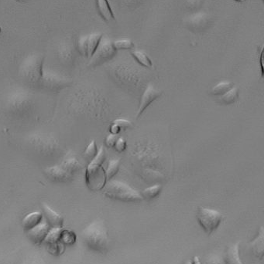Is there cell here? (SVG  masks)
<instances>
[{
  "instance_id": "cell-2",
  "label": "cell",
  "mask_w": 264,
  "mask_h": 264,
  "mask_svg": "<svg viewBox=\"0 0 264 264\" xmlns=\"http://www.w3.org/2000/svg\"><path fill=\"white\" fill-rule=\"evenodd\" d=\"M105 160V150L104 147H101L97 155L86 168V185L93 191L102 190L107 183L105 170L102 167Z\"/></svg>"
},
{
  "instance_id": "cell-17",
  "label": "cell",
  "mask_w": 264,
  "mask_h": 264,
  "mask_svg": "<svg viewBox=\"0 0 264 264\" xmlns=\"http://www.w3.org/2000/svg\"><path fill=\"white\" fill-rule=\"evenodd\" d=\"M97 8L100 16L106 22L115 20L113 12L108 0H96Z\"/></svg>"
},
{
  "instance_id": "cell-39",
  "label": "cell",
  "mask_w": 264,
  "mask_h": 264,
  "mask_svg": "<svg viewBox=\"0 0 264 264\" xmlns=\"http://www.w3.org/2000/svg\"><path fill=\"white\" fill-rule=\"evenodd\" d=\"M19 2H26V1H28V0H18Z\"/></svg>"
},
{
  "instance_id": "cell-1",
  "label": "cell",
  "mask_w": 264,
  "mask_h": 264,
  "mask_svg": "<svg viewBox=\"0 0 264 264\" xmlns=\"http://www.w3.org/2000/svg\"><path fill=\"white\" fill-rule=\"evenodd\" d=\"M82 237L86 246L94 251L104 253L109 248V233L102 219H96L86 226L82 232Z\"/></svg>"
},
{
  "instance_id": "cell-9",
  "label": "cell",
  "mask_w": 264,
  "mask_h": 264,
  "mask_svg": "<svg viewBox=\"0 0 264 264\" xmlns=\"http://www.w3.org/2000/svg\"><path fill=\"white\" fill-rule=\"evenodd\" d=\"M211 21L209 15L206 12H199L193 14L186 19L185 23L189 30L194 32H201L208 26Z\"/></svg>"
},
{
  "instance_id": "cell-21",
  "label": "cell",
  "mask_w": 264,
  "mask_h": 264,
  "mask_svg": "<svg viewBox=\"0 0 264 264\" xmlns=\"http://www.w3.org/2000/svg\"><path fill=\"white\" fill-rule=\"evenodd\" d=\"M76 239H77V236L73 231L70 229L62 228L61 236H60V243H62L65 246L73 245L76 243Z\"/></svg>"
},
{
  "instance_id": "cell-26",
  "label": "cell",
  "mask_w": 264,
  "mask_h": 264,
  "mask_svg": "<svg viewBox=\"0 0 264 264\" xmlns=\"http://www.w3.org/2000/svg\"><path fill=\"white\" fill-rule=\"evenodd\" d=\"M113 47L116 51L119 50H132L134 48V44L130 39H119L112 41Z\"/></svg>"
},
{
  "instance_id": "cell-6",
  "label": "cell",
  "mask_w": 264,
  "mask_h": 264,
  "mask_svg": "<svg viewBox=\"0 0 264 264\" xmlns=\"http://www.w3.org/2000/svg\"><path fill=\"white\" fill-rule=\"evenodd\" d=\"M116 50L113 47L112 41L107 37H102L96 51L90 59L89 65L92 66H98L112 59L116 54Z\"/></svg>"
},
{
  "instance_id": "cell-30",
  "label": "cell",
  "mask_w": 264,
  "mask_h": 264,
  "mask_svg": "<svg viewBox=\"0 0 264 264\" xmlns=\"http://www.w3.org/2000/svg\"><path fill=\"white\" fill-rule=\"evenodd\" d=\"M118 138L119 137H118V135H116V134H109V135L107 136L106 139H105V145L109 148H114Z\"/></svg>"
},
{
  "instance_id": "cell-38",
  "label": "cell",
  "mask_w": 264,
  "mask_h": 264,
  "mask_svg": "<svg viewBox=\"0 0 264 264\" xmlns=\"http://www.w3.org/2000/svg\"><path fill=\"white\" fill-rule=\"evenodd\" d=\"M235 1H236V2H245L246 0H235Z\"/></svg>"
},
{
  "instance_id": "cell-36",
  "label": "cell",
  "mask_w": 264,
  "mask_h": 264,
  "mask_svg": "<svg viewBox=\"0 0 264 264\" xmlns=\"http://www.w3.org/2000/svg\"><path fill=\"white\" fill-rule=\"evenodd\" d=\"M199 0H196V3H198ZM190 3L193 4V5H195V0H190Z\"/></svg>"
},
{
  "instance_id": "cell-4",
  "label": "cell",
  "mask_w": 264,
  "mask_h": 264,
  "mask_svg": "<svg viewBox=\"0 0 264 264\" xmlns=\"http://www.w3.org/2000/svg\"><path fill=\"white\" fill-rule=\"evenodd\" d=\"M44 59L40 56H32L25 61L21 68V75L30 84L41 83L44 70Z\"/></svg>"
},
{
  "instance_id": "cell-19",
  "label": "cell",
  "mask_w": 264,
  "mask_h": 264,
  "mask_svg": "<svg viewBox=\"0 0 264 264\" xmlns=\"http://www.w3.org/2000/svg\"><path fill=\"white\" fill-rule=\"evenodd\" d=\"M240 91L237 87H232L230 90H228L227 92L225 93L220 96L218 101L223 104H232L236 102L239 98Z\"/></svg>"
},
{
  "instance_id": "cell-5",
  "label": "cell",
  "mask_w": 264,
  "mask_h": 264,
  "mask_svg": "<svg viewBox=\"0 0 264 264\" xmlns=\"http://www.w3.org/2000/svg\"><path fill=\"white\" fill-rule=\"evenodd\" d=\"M197 219L205 233L211 235L220 226L223 216L219 211L199 207L197 212Z\"/></svg>"
},
{
  "instance_id": "cell-7",
  "label": "cell",
  "mask_w": 264,
  "mask_h": 264,
  "mask_svg": "<svg viewBox=\"0 0 264 264\" xmlns=\"http://www.w3.org/2000/svg\"><path fill=\"white\" fill-rule=\"evenodd\" d=\"M103 35L100 33H93L81 37L78 40L77 47L79 53L83 57L91 58L96 51Z\"/></svg>"
},
{
  "instance_id": "cell-12",
  "label": "cell",
  "mask_w": 264,
  "mask_h": 264,
  "mask_svg": "<svg viewBox=\"0 0 264 264\" xmlns=\"http://www.w3.org/2000/svg\"><path fill=\"white\" fill-rule=\"evenodd\" d=\"M44 172H45L46 176L51 180L58 182V183L69 182L72 178V174L65 170L61 165L47 168Z\"/></svg>"
},
{
  "instance_id": "cell-15",
  "label": "cell",
  "mask_w": 264,
  "mask_h": 264,
  "mask_svg": "<svg viewBox=\"0 0 264 264\" xmlns=\"http://www.w3.org/2000/svg\"><path fill=\"white\" fill-rule=\"evenodd\" d=\"M224 261L226 264H243L240 259V243H236L228 247Z\"/></svg>"
},
{
  "instance_id": "cell-34",
  "label": "cell",
  "mask_w": 264,
  "mask_h": 264,
  "mask_svg": "<svg viewBox=\"0 0 264 264\" xmlns=\"http://www.w3.org/2000/svg\"><path fill=\"white\" fill-rule=\"evenodd\" d=\"M264 47H262L261 51V57H260V62H261V76H264Z\"/></svg>"
},
{
  "instance_id": "cell-3",
  "label": "cell",
  "mask_w": 264,
  "mask_h": 264,
  "mask_svg": "<svg viewBox=\"0 0 264 264\" xmlns=\"http://www.w3.org/2000/svg\"><path fill=\"white\" fill-rule=\"evenodd\" d=\"M102 190L111 199L123 202H140L144 200L140 193L122 181L111 179L105 183Z\"/></svg>"
},
{
  "instance_id": "cell-24",
  "label": "cell",
  "mask_w": 264,
  "mask_h": 264,
  "mask_svg": "<svg viewBox=\"0 0 264 264\" xmlns=\"http://www.w3.org/2000/svg\"><path fill=\"white\" fill-rule=\"evenodd\" d=\"M119 167H120V160L113 159L109 162L107 169H105V175H106L107 182L112 179L114 176H116L119 172Z\"/></svg>"
},
{
  "instance_id": "cell-10",
  "label": "cell",
  "mask_w": 264,
  "mask_h": 264,
  "mask_svg": "<svg viewBox=\"0 0 264 264\" xmlns=\"http://www.w3.org/2000/svg\"><path fill=\"white\" fill-rule=\"evenodd\" d=\"M50 229L51 227L47 222H40L38 226L26 232V235L33 244L39 246L44 243Z\"/></svg>"
},
{
  "instance_id": "cell-18",
  "label": "cell",
  "mask_w": 264,
  "mask_h": 264,
  "mask_svg": "<svg viewBox=\"0 0 264 264\" xmlns=\"http://www.w3.org/2000/svg\"><path fill=\"white\" fill-rule=\"evenodd\" d=\"M132 56L135 58V60L140 64L141 66L144 67L151 69L153 67V63L151 58H149L146 53L144 51H139V50H133L131 51Z\"/></svg>"
},
{
  "instance_id": "cell-14",
  "label": "cell",
  "mask_w": 264,
  "mask_h": 264,
  "mask_svg": "<svg viewBox=\"0 0 264 264\" xmlns=\"http://www.w3.org/2000/svg\"><path fill=\"white\" fill-rule=\"evenodd\" d=\"M136 69L130 68V66H120L116 68V76L119 80H123L124 83L128 84V83H131V82L135 81V83H138V80H140V75L138 72L135 71Z\"/></svg>"
},
{
  "instance_id": "cell-16",
  "label": "cell",
  "mask_w": 264,
  "mask_h": 264,
  "mask_svg": "<svg viewBox=\"0 0 264 264\" xmlns=\"http://www.w3.org/2000/svg\"><path fill=\"white\" fill-rule=\"evenodd\" d=\"M43 218H44V215L40 212H31L25 216L22 222L23 229L27 232L33 228L36 227L40 224V222H42Z\"/></svg>"
},
{
  "instance_id": "cell-37",
  "label": "cell",
  "mask_w": 264,
  "mask_h": 264,
  "mask_svg": "<svg viewBox=\"0 0 264 264\" xmlns=\"http://www.w3.org/2000/svg\"><path fill=\"white\" fill-rule=\"evenodd\" d=\"M185 264H192V261H191V260H188V261L185 263Z\"/></svg>"
},
{
  "instance_id": "cell-32",
  "label": "cell",
  "mask_w": 264,
  "mask_h": 264,
  "mask_svg": "<svg viewBox=\"0 0 264 264\" xmlns=\"http://www.w3.org/2000/svg\"><path fill=\"white\" fill-rule=\"evenodd\" d=\"M109 131H110V134H116V135H118L122 130H121L120 128H119L117 125L112 123Z\"/></svg>"
},
{
  "instance_id": "cell-13",
  "label": "cell",
  "mask_w": 264,
  "mask_h": 264,
  "mask_svg": "<svg viewBox=\"0 0 264 264\" xmlns=\"http://www.w3.org/2000/svg\"><path fill=\"white\" fill-rule=\"evenodd\" d=\"M43 215L46 219V222L49 225L51 228H62L64 224V219L62 215L58 212L53 210L51 207L43 204Z\"/></svg>"
},
{
  "instance_id": "cell-28",
  "label": "cell",
  "mask_w": 264,
  "mask_h": 264,
  "mask_svg": "<svg viewBox=\"0 0 264 264\" xmlns=\"http://www.w3.org/2000/svg\"><path fill=\"white\" fill-rule=\"evenodd\" d=\"M98 151V148H97L96 142H95V141L93 140V141H91V143L88 145V147L86 148V150H85V158H86V159L91 160H91H92L93 158L95 157V155H97Z\"/></svg>"
},
{
  "instance_id": "cell-22",
  "label": "cell",
  "mask_w": 264,
  "mask_h": 264,
  "mask_svg": "<svg viewBox=\"0 0 264 264\" xmlns=\"http://www.w3.org/2000/svg\"><path fill=\"white\" fill-rule=\"evenodd\" d=\"M162 190V186L160 184L154 185L150 187L146 188L145 190L140 193L144 199L151 200L158 197Z\"/></svg>"
},
{
  "instance_id": "cell-35",
  "label": "cell",
  "mask_w": 264,
  "mask_h": 264,
  "mask_svg": "<svg viewBox=\"0 0 264 264\" xmlns=\"http://www.w3.org/2000/svg\"><path fill=\"white\" fill-rule=\"evenodd\" d=\"M191 261H192V264H201L199 257H198V256H194L193 257V260H191Z\"/></svg>"
},
{
  "instance_id": "cell-8",
  "label": "cell",
  "mask_w": 264,
  "mask_h": 264,
  "mask_svg": "<svg viewBox=\"0 0 264 264\" xmlns=\"http://www.w3.org/2000/svg\"><path fill=\"white\" fill-rule=\"evenodd\" d=\"M162 90H158L154 88L151 84H149L141 95L140 104H139L138 110L136 114V119L140 118L144 111L148 108L154 101L159 98L162 95Z\"/></svg>"
},
{
  "instance_id": "cell-25",
  "label": "cell",
  "mask_w": 264,
  "mask_h": 264,
  "mask_svg": "<svg viewBox=\"0 0 264 264\" xmlns=\"http://www.w3.org/2000/svg\"><path fill=\"white\" fill-rule=\"evenodd\" d=\"M62 230V228H51L44 240V244L47 245V244L60 242V236H61Z\"/></svg>"
},
{
  "instance_id": "cell-27",
  "label": "cell",
  "mask_w": 264,
  "mask_h": 264,
  "mask_svg": "<svg viewBox=\"0 0 264 264\" xmlns=\"http://www.w3.org/2000/svg\"><path fill=\"white\" fill-rule=\"evenodd\" d=\"M46 246H47V251L52 255L59 256L63 254L65 251V245L60 242L47 244Z\"/></svg>"
},
{
  "instance_id": "cell-11",
  "label": "cell",
  "mask_w": 264,
  "mask_h": 264,
  "mask_svg": "<svg viewBox=\"0 0 264 264\" xmlns=\"http://www.w3.org/2000/svg\"><path fill=\"white\" fill-rule=\"evenodd\" d=\"M249 250L257 259L262 260L264 256V229L260 227L255 238L248 244Z\"/></svg>"
},
{
  "instance_id": "cell-23",
  "label": "cell",
  "mask_w": 264,
  "mask_h": 264,
  "mask_svg": "<svg viewBox=\"0 0 264 264\" xmlns=\"http://www.w3.org/2000/svg\"><path fill=\"white\" fill-rule=\"evenodd\" d=\"M61 165L63 167L65 170L68 171L72 175L79 171L81 167L79 161L76 158H73V157L65 158L62 163L61 164Z\"/></svg>"
},
{
  "instance_id": "cell-40",
  "label": "cell",
  "mask_w": 264,
  "mask_h": 264,
  "mask_svg": "<svg viewBox=\"0 0 264 264\" xmlns=\"http://www.w3.org/2000/svg\"><path fill=\"white\" fill-rule=\"evenodd\" d=\"M0 33H1V27H0Z\"/></svg>"
},
{
  "instance_id": "cell-33",
  "label": "cell",
  "mask_w": 264,
  "mask_h": 264,
  "mask_svg": "<svg viewBox=\"0 0 264 264\" xmlns=\"http://www.w3.org/2000/svg\"><path fill=\"white\" fill-rule=\"evenodd\" d=\"M206 264H222V263L218 257H212L207 260Z\"/></svg>"
},
{
  "instance_id": "cell-29",
  "label": "cell",
  "mask_w": 264,
  "mask_h": 264,
  "mask_svg": "<svg viewBox=\"0 0 264 264\" xmlns=\"http://www.w3.org/2000/svg\"><path fill=\"white\" fill-rule=\"evenodd\" d=\"M112 123L117 125L122 131L129 129V128H131L132 125H133V124H132V122L130 120L124 119V118H119V119L114 120Z\"/></svg>"
},
{
  "instance_id": "cell-31",
  "label": "cell",
  "mask_w": 264,
  "mask_h": 264,
  "mask_svg": "<svg viewBox=\"0 0 264 264\" xmlns=\"http://www.w3.org/2000/svg\"><path fill=\"white\" fill-rule=\"evenodd\" d=\"M126 146H127V144H126V141H125V139H123V137H119L114 148H116L118 152H123L126 149Z\"/></svg>"
},
{
  "instance_id": "cell-20",
  "label": "cell",
  "mask_w": 264,
  "mask_h": 264,
  "mask_svg": "<svg viewBox=\"0 0 264 264\" xmlns=\"http://www.w3.org/2000/svg\"><path fill=\"white\" fill-rule=\"evenodd\" d=\"M233 87L234 84L232 82L227 80L221 81L211 89L210 94L213 96H222Z\"/></svg>"
}]
</instances>
